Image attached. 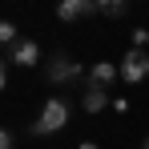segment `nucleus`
<instances>
[{
  "mask_svg": "<svg viewBox=\"0 0 149 149\" xmlns=\"http://www.w3.org/2000/svg\"><path fill=\"white\" fill-rule=\"evenodd\" d=\"M45 73H49V85H73V81L85 77V69H81V61H73V56L52 52L49 65H45Z\"/></svg>",
  "mask_w": 149,
  "mask_h": 149,
  "instance_id": "obj_2",
  "label": "nucleus"
},
{
  "mask_svg": "<svg viewBox=\"0 0 149 149\" xmlns=\"http://www.w3.org/2000/svg\"><path fill=\"white\" fill-rule=\"evenodd\" d=\"M133 45H137V49H141V45H149V28H137V32H133Z\"/></svg>",
  "mask_w": 149,
  "mask_h": 149,
  "instance_id": "obj_10",
  "label": "nucleus"
},
{
  "mask_svg": "<svg viewBox=\"0 0 149 149\" xmlns=\"http://www.w3.org/2000/svg\"><path fill=\"white\" fill-rule=\"evenodd\" d=\"M141 149H149V141H145V145H141Z\"/></svg>",
  "mask_w": 149,
  "mask_h": 149,
  "instance_id": "obj_14",
  "label": "nucleus"
},
{
  "mask_svg": "<svg viewBox=\"0 0 149 149\" xmlns=\"http://www.w3.org/2000/svg\"><path fill=\"white\" fill-rule=\"evenodd\" d=\"M77 149H97V141H81V145H77Z\"/></svg>",
  "mask_w": 149,
  "mask_h": 149,
  "instance_id": "obj_13",
  "label": "nucleus"
},
{
  "mask_svg": "<svg viewBox=\"0 0 149 149\" xmlns=\"http://www.w3.org/2000/svg\"><path fill=\"white\" fill-rule=\"evenodd\" d=\"M89 12H97V0H61V4H56V16H61L65 24H73L81 16H89Z\"/></svg>",
  "mask_w": 149,
  "mask_h": 149,
  "instance_id": "obj_5",
  "label": "nucleus"
},
{
  "mask_svg": "<svg viewBox=\"0 0 149 149\" xmlns=\"http://www.w3.org/2000/svg\"><path fill=\"white\" fill-rule=\"evenodd\" d=\"M125 4H129V0H97V12H105V16H121Z\"/></svg>",
  "mask_w": 149,
  "mask_h": 149,
  "instance_id": "obj_9",
  "label": "nucleus"
},
{
  "mask_svg": "<svg viewBox=\"0 0 149 149\" xmlns=\"http://www.w3.org/2000/svg\"><path fill=\"white\" fill-rule=\"evenodd\" d=\"M65 125H69V105L61 97H49L40 105L36 121H32V137H52V133H61Z\"/></svg>",
  "mask_w": 149,
  "mask_h": 149,
  "instance_id": "obj_1",
  "label": "nucleus"
},
{
  "mask_svg": "<svg viewBox=\"0 0 149 149\" xmlns=\"http://www.w3.org/2000/svg\"><path fill=\"white\" fill-rule=\"evenodd\" d=\"M20 40V32H16V24L12 20H0V49H12Z\"/></svg>",
  "mask_w": 149,
  "mask_h": 149,
  "instance_id": "obj_8",
  "label": "nucleus"
},
{
  "mask_svg": "<svg viewBox=\"0 0 149 149\" xmlns=\"http://www.w3.org/2000/svg\"><path fill=\"white\" fill-rule=\"evenodd\" d=\"M8 56H12V65H20V69H32L36 61H40V49H36V40H28V36H20L12 49H8Z\"/></svg>",
  "mask_w": 149,
  "mask_h": 149,
  "instance_id": "obj_4",
  "label": "nucleus"
},
{
  "mask_svg": "<svg viewBox=\"0 0 149 149\" xmlns=\"http://www.w3.org/2000/svg\"><path fill=\"white\" fill-rule=\"evenodd\" d=\"M121 69V81H129V85H141L149 77V52L145 49H129L125 52V61L117 65Z\"/></svg>",
  "mask_w": 149,
  "mask_h": 149,
  "instance_id": "obj_3",
  "label": "nucleus"
},
{
  "mask_svg": "<svg viewBox=\"0 0 149 149\" xmlns=\"http://www.w3.org/2000/svg\"><path fill=\"white\" fill-rule=\"evenodd\" d=\"M0 149H12V133L8 129H0Z\"/></svg>",
  "mask_w": 149,
  "mask_h": 149,
  "instance_id": "obj_11",
  "label": "nucleus"
},
{
  "mask_svg": "<svg viewBox=\"0 0 149 149\" xmlns=\"http://www.w3.org/2000/svg\"><path fill=\"white\" fill-rule=\"evenodd\" d=\"M4 85H8V69H4V61H0V93H4Z\"/></svg>",
  "mask_w": 149,
  "mask_h": 149,
  "instance_id": "obj_12",
  "label": "nucleus"
},
{
  "mask_svg": "<svg viewBox=\"0 0 149 149\" xmlns=\"http://www.w3.org/2000/svg\"><path fill=\"white\" fill-rule=\"evenodd\" d=\"M105 105H109V89H89L85 101H81V109H85V113H93V117H97Z\"/></svg>",
  "mask_w": 149,
  "mask_h": 149,
  "instance_id": "obj_7",
  "label": "nucleus"
},
{
  "mask_svg": "<svg viewBox=\"0 0 149 149\" xmlns=\"http://www.w3.org/2000/svg\"><path fill=\"white\" fill-rule=\"evenodd\" d=\"M113 81H121V69L109 65V61H97V65L89 69V89H109Z\"/></svg>",
  "mask_w": 149,
  "mask_h": 149,
  "instance_id": "obj_6",
  "label": "nucleus"
}]
</instances>
